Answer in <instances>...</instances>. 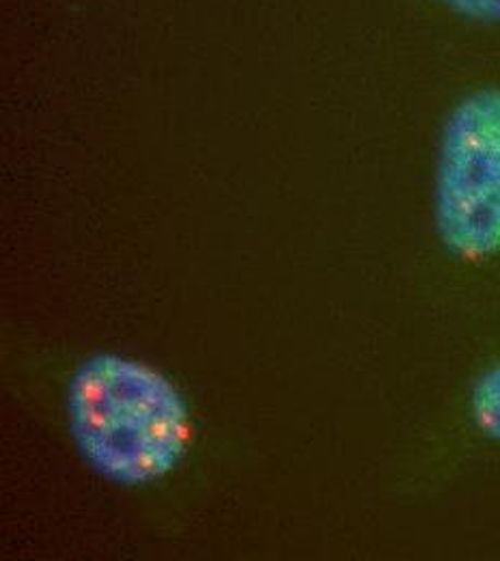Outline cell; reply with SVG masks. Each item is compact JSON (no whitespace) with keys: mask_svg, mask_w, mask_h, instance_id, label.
Returning <instances> with one entry per match:
<instances>
[{"mask_svg":"<svg viewBox=\"0 0 500 561\" xmlns=\"http://www.w3.org/2000/svg\"><path fill=\"white\" fill-rule=\"evenodd\" d=\"M75 430L93 462L121 480H151L173 467L188 438L182 402L141 365L91 363L73 387Z\"/></svg>","mask_w":500,"mask_h":561,"instance_id":"cell-1","label":"cell"},{"mask_svg":"<svg viewBox=\"0 0 500 561\" xmlns=\"http://www.w3.org/2000/svg\"><path fill=\"white\" fill-rule=\"evenodd\" d=\"M438 218L468 251L500 244V91L464 100L449 119L438 171Z\"/></svg>","mask_w":500,"mask_h":561,"instance_id":"cell-2","label":"cell"},{"mask_svg":"<svg viewBox=\"0 0 500 561\" xmlns=\"http://www.w3.org/2000/svg\"><path fill=\"white\" fill-rule=\"evenodd\" d=\"M492 4H495V20H500V0H492Z\"/></svg>","mask_w":500,"mask_h":561,"instance_id":"cell-3","label":"cell"}]
</instances>
